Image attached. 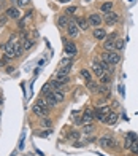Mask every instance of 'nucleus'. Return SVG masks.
I'll list each match as a JSON object with an SVG mask.
<instances>
[{
    "label": "nucleus",
    "mask_w": 138,
    "mask_h": 156,
    "mask_svg": "<svg viewBox=\"0 0 138 156\" xmlns=\"http://www.w3.org/2000/svg\"><path fill=\"white\" fill-rule=\"evenodd\" d=\"M70 69H72V66H67V67H60V69L57 70V75H68V72H70Z\"/></svg>",
    "instance_id": "33"
},
{
    "label": "nucleus",
    "mask_w": 138,
    "mask_h": 156,
    "mask_svg": "<svg viewBox=\"0 0 138 156\" xmlns=\"http://www.w3.org/2000/svg\"><path fill=\"white\" fill-rule=\"evenodd\" d=\"M33 46V40H30V38H25L24 41H22V48H24V51H27V49H30Z\"/></svg>",
    "instance_id": "28"
},
{
    "label": "nucleus",
    "mask_w": 138,
    "mask_h": 156,
    "mask_svg": "<svg viewBox=\"0 0 138 156\" xmlns=\"http://www.w3.org/2000/svg\"><path fill=\"white\" fill-rule=\"evenodd\" d=\"M8 61H10V58H8V56H5V54H3V58L0 59V67H5L6 64H8Z\"/></svg>",
    "instance_id": "37"
},
{
    "label": "nucleus",
    "mask_w": 138,
    "mask_h": 156,
    "mask_svg": "<svg viewBox=\"0 0 138 156\" xmlns=\"http://www.w3.org/2000/svg\"><path fill=\"white\" fill-rule=\"evenodd\" d=\"M40 124L43 126V127H46V129H51V126H52V121H51L49 118H46V116H45V118H41Z\"/></svg>",
    "instance_id": "23"
},
{
    "label": "nucleus",
    "mask_w": 138,
    "mask_h": 156,
    "mask_svg": "<svg viewBox=\"0 0 138 156\" xmlns=\"http://www.w3.org/2000/svg\"><path fill=\"white\" fill-rule=\"evenodd\" d=\"M130 150H132V153H133V154H138V140H135L133 144H132Z\"/></svg>",
    "instance_id": "36"
},
{
    "label": "nucleus",
    "mask_w": 138,
    "mask_h": 156,
    "mask_svg": "<svg viewBox=\"0 0 138 156\" xmlns=\"http://www.w3.org/2000/svg\"><path fill=\"white\" fill-rule=\"evenodd\" d=\"M51 134H52V129H45V131L37 132V136H38V137H49Z\"/></svg>",
    "instance_id": "32"
},
{
    "label": "nucleus",
    "mask_w": 138,
    "mask_h": 156,
    "mask_svg": "<svg viewBox=\"0 0 138 156\" xmlns=\"http://www.w3.org/2000/svg\"><path fill=\"white\" fill-rule=\"evenodd\" d=\"M68 137H70V139H75V140H78V137H79V132H78V131H72Z\"/></svg>",
    "instance_id": "39"
},
{
    "label": "nucleus",
    "mask_w": 138,
    "mask_h": 156,
    "mask_svg": "<svg viewBox=\"0 0 138 156\" xmlns=\"http://www.w3.org/2000/svg\"><path fill=\"white\" fill-rule=\"evenodd\" d=\"M118 113H114V112H109L108 115H106V119H105V124H108V126H113V124H116V121H118Z\"/></svg>",
    "instance_id": "15"
},
{
    "label": "nucleus",
    "mask_w": 138,
    "mask_h": 156,
    "mask_svg": "<svg viewBox=\"0 0 138 156\" xmlns=\"http://www.w3.org/2000/svg\"><path fill=\"white\" fill-rule=\"evenodd\" d=\"M114 41L116 40L106 38L105 41H103V49H105V51H114Z\"/></svg>",
    "instance_id": "17"
},
{
    "label": "nucleus",
    "mask_w": 138,
    "mask_h": 156,
    "mask_svg": "<svg viewBox=\"0 0 138 156\" xmlns=\"http://www.w3.org/2000/svg\"><path fill=\"white\" fill-rule=\"evenodd\" d=\"M99 80H100V84H108L109 81H111V73L105 72V73H103V75L99 78Z\"/></svg>",
    "instance_id": "22"
},
{
    "label": "nucleus",
    "mask_w": 138,
    "mask_h": 156,
    "mask_svg": "<svg viewBox=\"0 0 138 156\" xmlns=\"http://www.w3.org/2000/svg\"><path fill=\"white\" fill-rule=\"evenodd\" d=\"M18 21H19V29H24V26H25L24 19H18Z\"/></svg>",
    "instance_id": "41"
},
{
    "label": "nucleus",
    "mask_w": 138,
    "mask_h": 156,
    "mask_svg": "<svg viewBox=\"0 0 138 156\" xmlns=\"http://www.w3.org/2000/svg\"><path fill=\"white\" fill-rule=\"evenodd\" d=\"M92 35H94L95 40H105L106 38V30L103 29V27H95Z\"/></svg>",
    "instance_id": "13"
},
{
    "label": "nucleus",
    "mask_w": 138,
    "mask_h": 156,
    "mask_svg": "<svg viewBox=\"0 0 138 156\" xmlns=\"http://www.w3.org/2000/svg\"><path fill=\"white\" fill-rule=\"evenodd\" d=\"M62 86H64V84H62L60 81H57L56 78H54V80H51V88H54L56 91H60V89H62Z\"/></svg>",
    "instance_id": "29"
},
{
    "label": "nucleus",
    "mask_w": 138,
    "mask_h": 156,
    "mask_svg": "<svg viewBox=\"0 0 138 156\" xmlns=\"http://www.w3.org/2000/svg\"><path fill=\"white\" fill-rule=\"evenodd\" d=\"M76 11H78V6H76V5H72V6H68V8H65V13H64V15L72 16V15H75Z\"/></svg>",
    "instance_id": "25"
},
{
    "label": "nucleus",
    "mask_w": 138,
    "mask_h": 156,
    "mask_svg": "<svg viewBox=\"0 0 138 156\" xmlns=\"http://www.w3.org/2000/svg\"><path fill=\"white\" fill-rule=\"evenodd\" d=\"M64 53H67V56H76L78 54V46L72 43V41H67V43H64Z\"/></svg>",
    "instance_id": "6"
},
{
    "label": "nucleus",
    "mask_w": 138,
    "mask_h": 156,
    "mask_svg": "<svg viewBox=\"0 0 138 156\" xmlns=\"http://www.w3.org/2000/svg\"><path fill=\"white\" fill-rule=\"evenodd\" d=\"M87 23H89L91 27H100V24L103 23V18L99 15V13H92V15H89Z\"/></svg>",
    "instance_id": "4"
},
{
    "label": "nucleus",
    "mask_w": 138,
    "mask_h": 156,
    "mask_svg": "<svg viewBox=\"0 0 138 156\" xmlns=\"http://www.w3.org/2000/svg\"><path fill=\"white\" fill-rule=\"evenodd\" d=\"M0 2H3V0H0Z\"/></svg>",
    "instance_id": "46"
},
{
    "label": "nucleus",
    "mask_w": 138,
    "mask_h": 156,
    "mask_svg": "<svg viewBox=\"0 0 138 156\" xmlns=\"http://www.w3.org/2000/svg\"><path fill=\"white\" fill-rule=\"evenodd\" d=\"M92 72H94V75L97 76V78H100L103 73H105V69L102 67V64H100L99 61H94V64H92Z\"/></svg>",
    "instance_id": "10"
},
{
    "label": "nucleus",
    "mask_w": 138,
    "mask_h": 156,
    "mask_svg": "<svg viewBox=\"0 0 138 156\" xmlns=\"http://www.w3.org/2000/svg\"><path fill=\"white\" fill-rule=\"evenodd\" d=\"M99 144H100L102 148H106V150H111V148L116 147L114 139H113V137H109V136H103V137H100V139H99Z\"/></svg>",
    "instance_id": "2"
},
{
    "label": "nucleus",
    "mask_w": 138,
    "mask_h": 156,
    "mask_svg": "<svg viewBox=\"0 0 138 156\" xmlns=\"http://www.w3.org/2000/svg\"><path fill=\"white\" fill-rule=\"evenodd\" d=\"M45 99H46V102H48V105H49V107H56V105L59 104V102L56 101V97H54L52 91H51V93H48V94H45Z\"/></svg>",
    "instance_id": "16"
},
{
    "label": "nucleus",
    "mask_w": 138,
    "mask_h": 156,
    "mask_svg": "<svg viewBox=\"0 0 138 156\" xmlns=\"http://www.w3.org/2000/svg\"><path fill=\"white\" fill-rule=\"evenodd\" d=\"M67 66H72V59H62L60 61V67H67Z\"/></svg>",
    "instance_id": "38"
},
{
    "label": "nucleus",
    "mask_w": 138,
    "mask_h": 156,
    "mask_svg": "<svg viewBox=\"0 0 138 156\" xmlns=\"http://www.w3.org/2000/svg\"><path fill=\"white\" fill-rule=\"evenodd\" d=\"M121 54L119 51H105L102 53V61L103 62H108L109 66H118V64L121 62Z\"/></svg>",
    "instance_id": "1"
},
{
    "label": "nucleus",
    "mask_w": 138,
    "mask_h": 156,
    "mask_svg": "<svg viewBox=\"0 0 138 156\" xmlns=\"http://www.w3.org/2000/svg\"><path fill=\"white\" fill-rule=\"evenodd\" d=\"M94 129H95L94 124H84V126H82V134H86V136H87V134H92Z\"/></svg>",
    "instance_id": "27"
},
{
    "label": "nucleus",
    "mask_w": 138,
    "mask_h": 156,
    "mask_svg": "<svg viewBox=\"0 0 138 156\" xmlns=\"http://www.w3.org/2000/svg\"><path fill=\"white\" fill-rule=\"evenodd\" d=\"M6 72H8V73H13V72H15V67H8V69H6Z\"/></svg>",
    "instance_id": "42"
},
{
    "label": "nucleus",
    "mask_w": 138,
    "mask_h": 156,
    "mask_svg": "<svg viewBox=\"0 0 138 156\" xmlns=\"http://www.w3.org/2000/svg\"><path fill=\"white\" fill-rule=\"evenodd\" d=\"M126 137H129V139H132L133 142H135V140H138V137H136V134H133V132H129V134H127Z\"/></svg>",
    "instance_id": "40"
},
{
    "label": "nucleus",
    "mask_w": 138,
    "mask_h": 156,
    "mask_svg": "<svg viewBox=\"0 0 138 156\" xmlns=\"http://www.w3.org/2000/svg\"><path fill=\"white\" fill-rule=\"evenodd\" d=\"M11 2H16V0H11Z\"/></svg>",
    "instance_id": "45"
},
{
    "label": "nucleus",
    "mask_w": 138,
    "mask_h": 156,
    "mask_svg": "<svg viewBox=\"0 0 138 156\" xmlns=\"http://www.w3.org/2000/svg\"><path fill=\"white\" fill-rule=\"evenodd\" d=\"M0 115H2V112H0Z\"/></svg>",
    "instance_id": "47"
},
{
    "label": "nucleus",
    "mask_w": 138,
    "mask_h": 156,
    "mask_svg": "<svg viewBox=\"0 0 138 156\" xmlns=\"http://www.w3.org/2000/svg\"><path fill=\"white\" fill-rule=\"evenodd\" d=\"M52 94L54 97H56V101L60 104V102H64V99H65V94L62 93V91H52Z\"/></svg>",
    "instance_id": "24"
},
{
    "label": "nucleus",
    "mask_w": 138,
    "mask_h": 156,
    "mask_svg": "<svg viewBox=\"0 0 138 156\" xmlns=\"http://www.w3.org/2000/svg\"><path fill=\"white\" fill-rule=\"evenodd\" d=\"M16 6L18 8H24V6H29L30 5V0H16Z\"/></svg>",
    "instance_id": "30"
},
{
    "label": "nucleus",
    "mask_w": 138,
    "mask_h": 156,
    "mask_svg": "<svg viewBox=\"0 0 138 156\" xmlns=\"http://www.w3.org/2000/svg\"><path fill=\"white\" fill-rule=\"evenodd\" d=\"M70 18H68L67 15H62V16H59L57 18V26L59 27H62V29H67V27H68V24H70Z\"/></svg>",
    "instance_id": "14"
},
{
    "label": "nucleus",
    "mask_w": 138,
    "mask_h": 156,
    "mask_svg": "<svg viewBox=\"0 0 138 156\" xmlns=\"http://www.w3.org/2000/svg\"><path fill=\"white\" fill-rule=\"evenodd\" d=\"M103 21H105V24L106 26H113V24H116L119 21V15L118 13H106L105 15V18H103Z\"/></svg>",
    "instance_id": "8"
},
{
    "label": "nucleus",
    "mask_w": 138,
    "mask_h": 156,
    "mask_svg": "<svg viewBox=\"0 0 138 156\" xmlns=\"http://www.w3.org/2000/svg\"><path fill=\"white\" fill-rule=\"evenodd\" d=\"M82 123L84 124H92L94 121V110L92 108H86L84 112H82Z\"/></svg>",
    "instance_id": "9"
},
{
    "label": "nucleus",
    "mask_w": 138,
    "mask_h": 156,
    "mask_svg": "<svg viewBox=\"0 0 138 156\" xmlns=\"http://www.w3.org/2000/svg\"><path fill=\"white\" fill-rule=\"evenodd\" d=\"M86 86H87L89 89H91L92 93H99V88H100L99 84H95L94 81H91V83H86Z\"/></svg>",
    "instance_id": "31"
},
{
    "label": "nucleus",
    "mask_w": 138,
    "mask_h": 156,
    "mask_svg": "<svg viewBox=\"0 0 138 156\" xmlns=\"http://www.w3.org/2000/svg\"><path fill=\"white\" fill-rule=\"evenodd\" d=\"M132 144H133V140H132V139H129V137H126V140H124V148H127V150H130V147H132Z\"/></svg>",
    "instance_id": "35"
},
{
    "label": "nucleus",
    "mask_w": 138,
    "mask_h": 156,
    "mask_svg": "<svg viewBox=\"0 0 138 156\" xmlns=\"http://www.w3.org/2000/svg\"><path fill=\"white\" fill-rule=\"evenodd\" d=\"M2 48H3V51H5V53H3L5 56H8L10 59L15 58V40L10 38L5 45H2Z\"/></svg>",
    "instance_id": "3"
},
{
    "label": "nucleus",
    "mask_w": 138,
    "mask_h": 156,
    "mask_svg": "<svg viewBox=\"0 0 138 156\" xmlns=\"http://www.w3.org/2000/svg\"><path fill=\"white\" fill-rule=\"evenodd\" d=\"M59 2H64L65 3V2H70V0H59Z\"/></svg>",
    "instance_id": "43"
},
{
    "label": "nucleus",
    "mask_w": 138,
    "mask_h": 156,
    "mask_svg": "<svg viewBox=\"0 0 138 156\" xmlns=\"http://www.w3.org/2000/svg\"><path fill=\"white\" fill-rule=\"evenodd\" d=\"M32 112L35 113L37 116H40V118H45V116H48V112H49V110H48V108H43V107H40L38 104H35V105L32 107Z\"/></svg>",
    "instance_id": "12"
},
{
    "label": "nucleus",
    "mask_w": 138,
    "mask_h": 156,
    "mask_svg": "<svg viewBox=\"0 0 138 156\" xmlns=\"http://www.w3.org/2000/svg\"><path fill=\"white\" fill-rule=\"evenodd\" d=\"M79 75H81V78H84L86 83H91L92 81V75H91V72H89L87 69H82L81 72H79Z\"/></svg>",
    "instance_id": "20"
},
{
    "label": "nucleus",
    "mask_w": 138,
    "mask_h": 156,
    "mask_svg": "<svg viewBox=\"0 0 138 156\" xmlns=\"http://www.w3.org/2000/svg\"><path fill=\"white\" fill-rule=\"evenodd\" d=\"M124 46H126V40L118 37V38H116V41H114V51H122Z\"/></svg>",
    "instance_id": "18"
},
{
    "label": "nucleus",
    "mask_w": 138,
    "mask_h": 156,
    "mask_svg": "<svg viewBox=\"0 0 138 156\" xmlns=\"http://www.w3.org/2000/svg\"><path fill=\"white\" fill-rule=\"evenodd\" d=\"M0 10H2V2H0Z\"/></svg>",
    "instance_id": "44"
},
{
    "label": "nucleus",
    "mask_w": 138,
    "mask_h": 156,
    "mask_svg": "<svg viewBox=\"0 0 138 156\" xmlns=\"http://www.w3.org/2000/svg\"><path fill=\"white\" fill-rule=\"evenodd\" d=\"M54 78H56L57 81H60L62 84H65V83L70 81V76H68V75H57V73H56V76H54Z\"/></svg>",
    "instance_id": "26"
},
{
    "label": "nucleus",
    "mask_w": 138,
    "mask_h": 156,
    "mask_svg": "<svg viewBox=\"0 0 138 156\" xmlns=\"http://www.w3.org/2000/svg\"><path fill=\"white\" fill-rule=\"evenodd\" d=\"M24 53V48H22V43H18L15 41V58H21Z\"/></svg>",
    "instance_id": "21"
},
{
    "label": "nucleus",
    "mask_w": 138,
    "mask_h": 156,
    "mask_svg": "<svg viewBox=\"0 0 138 156\" xmlns=\"http://www.w3.org/2000/svg\"><path fill=\"white\" fill-rule=\"evenodd\" d=\"M100 11L102 13H111L113 11V2H105V3H102V6H100Z\"/></svg>",
    "instance_id": "19"
},
{
    "label": "nucleus",
    "mask_w": 138,
    "mask_h": 156,
    "mask_svg": "<svg viewBox=\"0 0 138 156\" xmlns=\"http://www.w3.org/2000/svg\"><path fill=\"white\" fill-rule=\"evenodd\" d=\"M5 16L8 19H21V13L18 6H11V8H6L5 11Z\"/></svg>",
    "instance_id": "7"
},
{
    "label": "nucleus",
    "mask_w": 138,
    "mask_h": 156,
    "mask_svg": "<svg viewBox=\"0 0 138 156\" xmlns=\"http://www.w3.org/2000/svg\"><path fill=\"white\" fill-rule=\"evenodd\" d=\"M65 30H67L68 37L75 38V37H78V34H79V27L76 26V23H75V19H73V21H70V24H68V27H67Z\"/></svg>",
    "instance_id": "5"
},
{
    "label": "nucleus",
    "mask_w": 138,
    "mask_h": 156,
    "mask_svg": "<svg viewBox=\"0 0 138 156\" xmlns=\"http://www.w3.org/2000/svg\"><path fill=\"white\" fill-rule=\"evenodd\" d=\"M75 23H76V26L79 27V30H87L89 27V23H87V19L86 18H81V16H76L75 18Z\"/></svg>",
    "instance_id": "11"
},
{
    "label": "nucleus",
    "mask_w": 138,
    "mask_h": 156,
    "mask_svg": "<svg viewBox=\"0 0 138 156\" xmlns=\"http://www.w3.org/2000/svg\"><path fill=\"white\" fill-rule=\"evenodd\" d=\"M37 104L40 105V107H43V108H48V110H49V105H48V102H46V99H43V97H40V99H37Z\"/></svg>",
    "instance_id": "34"
}]
</instances>
